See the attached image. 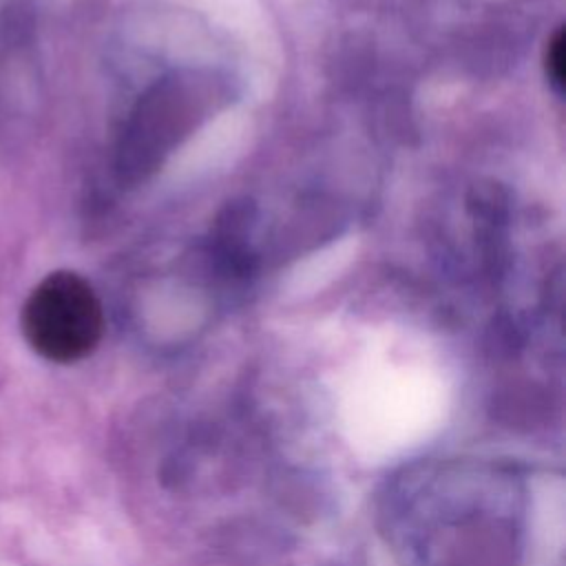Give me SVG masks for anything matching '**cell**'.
I'll return each instance as SVG.
<instances>
[{
  "label": "cell",
  "mask_w": 566,
  "mask_h": 566,
  "mask_svg": "<svg viewBox=\"0 0 566 566\" xmlns=\"http://www.w3.org/2000/svg\"><path fill=\"white\" fill-rule=\"evenodd\" d=\"M104 332V314L93 287L75 272L44 276L22 307V334L31 349L53 363L88 356Z\"/></svg>",
  "instance_id": "obj_1"
},
{
  "label": "cell",
  "mask_w": 566,
  "mask_h": 566,
  "mask_svg": "<svg viewBox=\"0 0 566 566\" xmlns=\"http://www.w3.org/2000/svg\"><path fill=\"white\" fill-rule=\"evenodd\" d=\"M564 49H566L564 29H557L546 49V75L557 91L564 88V77H566V64H564L566 51Z\"/></svg>",
  "instance_id": "obj_2"
}]
</instances>
